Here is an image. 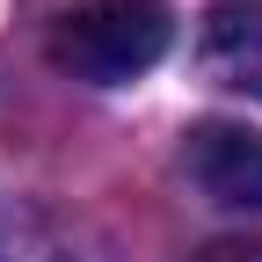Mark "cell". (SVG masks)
Instances as JSON below:
<instances>
[{
  "label": "cell",
  "mask_w": 262,
  "mask_h": 262,
  "mask_svg": "<svg viewBox=\"0 0 262 262\" xmlns=\"http://www.w3.org/2000/svg\"><path fill=\"white\" fill-rule=\"evenodd\" d=\"M168 37H175L168 0H80L51 29V66L88 88H124L146 66H160Z\"/></svg>",
  "instance_id": "1"
},
{
  "label": "cell",
  "mask_w": 262,
  "mask_h": 262,
  "mask_svg": "<svg viewBox=\"0 0 262 262\" xmlns=\"http://www.w3.org/2000/svg\"><path fill=\"white\" fill-rule=\"evenodd\" d=\"M189 182L226 211H262V131L248 124H196L182 139Z\"/></svg>",
  "instance_id": "2"
},
{
  "label": "cell",
  "mask_w": 262,
  "mask_h": 262,
  "mask_svg": "<svg viewBox=\"0 0 262 262\" xmlns=\"http://www.w3.org/2000/svg\"><path fill=\"white\" fill-rule=\"evenodd\" d=\"M196 58H204V73L219 88L262 95V0H226V8H211Z\"/></svg>",
  "instance_id": "3"
},
{
  "label": "cell",
  "mask_w": 262,
  "mask_h": 262,
  "mask_svg": "<svg viewBox=\"0 0 262 262\" xmlns=\"http://www.w3.org/2000/svg\"><path fill=\"white\" fill-rule=\"evenodd\" d=\"M204 262H262V241H219L204 248Z\"/></svg>",
  "instance_id": "4"
}]
</instances>
